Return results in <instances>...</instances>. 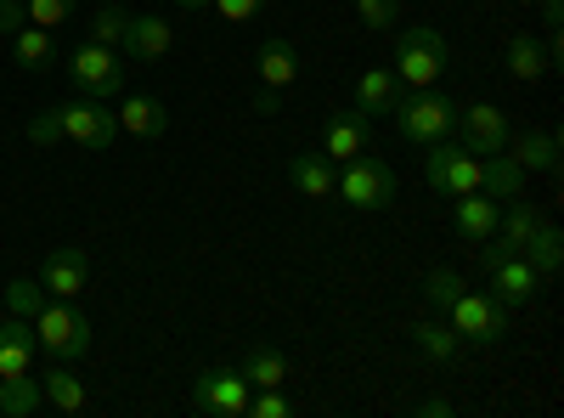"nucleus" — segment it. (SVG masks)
<instances>
[{"instance_id": "obj_1", "label": "nucleus", "mask_w": 564, "mask_h": 418, "mask_svg": "<svg viewBox=\"0 0 564 418\" xmlns=\"http://www.w3.org/2000/svg\"><path fill=\"white\" fill-rule=\"evenodd\" d=\"M395 130L406 136L412 148H435V142H446V136L457 130V103L441 97L435 85H423V90H412V97L395 103Z\"/></svg>"}, {"instance_id": "obj_2", "label": "nucleus", "mask_w": 564, "mask_h": 418, "mask_svg": "<svg viewBox=\"0 0 564 418\" xmlns=\"http://www.w3.org/2000/svg\"><path fill=\"white\" fill-rule=\"evenodd\" d=\"M34 345L52 362H79L90 351V322L74 300H45L34 317Z\"/></svg>"}, {"instance_id": "obj_3", "label": "nucleus", "mask_w": 564, "mask_h": 418, "mask_svg": "<svg viewBox=\"0 0 564 418\" xmlns=\"http://www.w3.org/2000/svg\"><path fill=\"white\" fill-rule=\"evenodd\" d=\"M334 193H345L356 210H390L395 193H401V181H395V170H390L379 153H356V159H345V170L334 175Z\"/></svg>"}, {"instance_id": "obj_4", "label": "nucleus", "mask_w": 564, "mask_h": 418, "mask_svg": "<svg viewBox=\"0 0 564 418\" xmlns=\"http://www.w3.org/2000/svg\"><path fill=\"white\" fill-rule=\"evenodd\" d=\"M446 63H452V45H446L441 29H423V23H417V29H406L401 45H395V79L412 85V90L435 85V79L446 74Z\"/></svg>"}, {"instance_id": "obj_5", "label": "nucleus", "mask_w": 564, "mask_h": 418, "mask_svg": "<svg viewBox=\"0 0 564 418\" xmlns=\"http://www.w3.org/2000/svg\"><path fill=\"white\" fill-rule=\"evenodd\" d=\"M423 181H430L435 193L446 199H463V193H480V159L468 153L463 142H435V148H423Z\"/></svg>"}, {"instance_id": "obj_6", "label": "nucleus", "mask_w": 564, "mask_h": 418, "mask_svg": "<svg viewBox=\"0 0 564 418\" xmlns=\"http://www.w3.org/2000/svg\"><path fill=\"white\" fill-rule=\"evenodd\" d=\"M446 322L457 329L463 345H497L508 334V306L497 294H475V289H463L446 311Z\"/></svg>"}, {"instance_id": "obj_7", "label": "nucleus", "mask_w": 564, "mask_h": 418, "mask_svg": "<svg viewBox=\"0 0 564 418\" xmlns=\"http://www.w3.org/2000/svg\"><path fill=\"white\" fill-rule=\"evenodd\" d=\"M68 79L85 90V97L113 103L119 90H124V63H119V52H113V45L85 40V45H74V57H68Z\"/></svg>"}, {"instance_id": "obj_8", "label": "nucleus", "mask_w": 564, "mask_h": 418, "mask_svg": "<svg viewBox=\"0 0 564 418\" xmlns=\"http://www.w3.org/2000/svg\"><path fill=\"white\" fill-rule=\"evenodd\" d=\"M193 407L204 418H249V379L238 367H204L193 379Z\"/></svg>"}, {"instance_id": "obj_9", "label": "nucleus", "mask_w": 564, "mask_h": 418, "mask_svg": "<svg viewBox=\"0 0 564 418\" xmlns=\"http://www.w3.org/2000/svg\"><path fill=\"white\" fill-rule=\"evenodd\" d=\"M113 136H119V119H113V108L108 103H68L63 108V142H79V148H90V153H102V148H113Z\"/></svg>"}, {"instance_id": "obj_10", "label": "nucleus", "mask_w": 564, "mask_h": 418, "mask_svg": "<svg viewBox=\"0 0 564 418\" xmlns=\"http://www.w3.org/2000/svg\"><path fill=\"white\" fill-rule=\"evenodd\" d=\"M457 142L468 148V153H475V159H486V153H502L508 148V114L497 108V103H468L463 114H457Z\"/></svg>"}, {"instance_id": "obj_11", "label": "nucleus", "mask_w": 564, "mask_h": 418, "mask_svg": "<svg viewBox=\"0 0 564 418\" xmlns=\"http://www.w3.org/2000/svg\"><path fill=\"white\" fill-rule=\"evenodd\" d=\"M90 283V260L79 244H63L40 260V289L52 294V300H79V289Z\"/></svg>"}, {"instance_id": "obj_12", "label": "nucleus", "mask_w": 564, "mask_h": 418, "mask_svg": "<svg viewBox=\"0 0 564 418\" xmlns=\"http://www.w3.org/2000/svg\"><path fill=\"white\" fill-rule=\"evenodd\" d=\"M175 45V29H170V18H148V12H130L124 18V40H119V52L130 57V63H159L164 52Z\"/></svg>"}, {"instance_id": "obj_13", "label": "nucleus", "mask_w": 564, "mask_h": 418, "mask_svg": "<svg viewBox=\"0 0 564 418\" xmlns=\"http://www.w3.org/2000/svg\"><path fill=\"white\" fill-rule=\"evenodd\" d=\"M367 142H372V119L361 108L334 114V119H327V130H322V153L327 159H356V153H367Z\"/></svg>"}, {"instance_id": "obj_14", "label": "nucleus", "mask_w": 564, "mask_h": 418, "mask_svg": "<svg viewBox=\"0 0 564 418\" xmlns=\"http://www.w3.org/2000/svg\"><path fill=\"white\" fill-rule=\"evenodd\" d=\"M34 374V322L29 317H0V379Z\"/></svg>"}, {"instance_id": "obj_15", "label": "nucleus", "mask_w": 564, "mask_h": 418, "mask_svg": "<svg viewBox=\"0 0 564 418\" xmlns=\"http://www.w3.org/2000/svg\"><path fill=\"white\" fill-rule=\"evenodd\" d=\"M406 97V85L395 79V68H367L361 79H356V108L367 114V119H379V114H395V103Z\"/></svg>"}, {"instance_id": "obj_16", "label": "nucleus", "mask_w": 564, "mask_h": 418, "mask_svg": "<svg viewBox=\"0 0 564 418\" xmlns=\"http://www.w3.org/2000/svg\"><path fill=\"white\" fill-rule=\"evenodd\" d=\"M486 277H491V294H497L502 306H525V300L536 294V283H542L536 266H531L525 255H508V260H502V266H491Z\"/></svg>"}, {"instance_id": "obj_17", "label": "nucleus", "mask_w": 564, "mask_h": 418, "mask_svg": "<svg viewBox=\"0 0 564 418\" xmlns=\"http://www.w3.org/2000/svg\"><path fill=\"white\" fill-rule=\"evenodd\" d=\"M113 119L124 136H141V142H153V136L170 130V108L159 97H124V108H113Z\"/></svg>"}, {"instance_id": "obj_18", "label": "nucleus", "mask_w": 564, "mask_h": 418, "mask_svg": "<svg viewBox=\"0 0 564 418\" xmlns=\"http://www.w3.org/2000/svg\"><path fill=\"white\" fill-rule=\"evenodd\" d=\"M508 148H513L508 159L520 164L525 175H531V170H542V175L558 170V136H553V130H520V136H508Z\"/></svg>"}, {"instance_id": "obj_19", "label": "nucleus", "mask_w": 564, "mask_h": 418, "mask_svg": "<svg viewBox=\"0 0 564 418\" xmlns=\"http://www.w3.org/2000/svg\"><path fill=\"white\" fill-rule=\"evenodd\" d=\"M452 226H457V238L486 244L491 232H497V199H486V193H463L457 210H452Z\"/></svg>"}, {"instance_id": "obj_20", "label": "nucleus", "mask_w": 564, "mask_h": 418, "mask_svg": "<svg viewBox=\"0 0 564 418\" xmlns=\"http://www.w3.org/2000/svg\"><path fill=\"white\" fill-rule=\"evenodd\" d=\"M238 374L249 379V390H271V385L289 379V356H282L276 345H265V340H254L243 351V362H238Z\"/></svg>"}, {"instance_id": "obj_21", "label": "nucleus", "mask_w": 564, "mask_h": 418, "mask_svg": "<svg viewBox=\"0 0 564 418\" xmlns=\"http://www.w3.org/2000/svg\"><path fill=\"white\" fill-rule=\"evenodd\" d=\"M289 181L305 199H334V159L327 153H294L289 159Z\"/></svg>"}, {"instance_id": "obj_22", "label": "nucleus", "mask_w": 564, "mask_h": 418, "mask_svg": "<svg viewBox=\"0 0 564 418\" xmlns=\"http://www.w3.org/2000/svg\"><path fill=\"white\" fill-rule=\"evenodd\" d=\"M480 193H486V199H520V193H525V170L508 159V148L480 159Z\"/></svg>"}, {"instance_id": "obj_23", "label": "nucleus", "mask_w": 564, "mask_h": 418, "mask_svg": "<svg viewBox=\"0 0 564 418\" xmlns=\"http://www.w3.org/2000/svg\"><path fill=\"white\" fill-rule=\"evenodd\" d=\"M406 340H412L423 356H430V362H452V356L463 351V340H457V329H452L446 317H423V322H412Z\"/></svg>"}, {"instance_id": "obj_24", "label": "nucleus", "mask_w": 564, "mask_h": 418, "mask_svg": "<svg viewBox=\"0 0 564 418\" xmlns=\"http://www.w3.org/2000/svg\"><path fill=\"white\" fill-rule=\"evenodd\" d=\"M254 68H260V85L265 90H282V85H294V74H300V52H294L289 40H265Z\"/></svg>"}, {"instance_id": "obj_25", "label": "nucleus", "mask_w": 564, "mask_h": 418, "mask_svg": "<svg viewBox=\"0 0 564 418\" xmlns=\"http://www.w3.org/2000/svg\"><path fill=\"white\" fill-rule=\"evenodd\" d=\"M40 407H45L40 374H12V379H0V418H34Z\"/></svg>"}, {"instance_id": "obj_26", "label": "nucleus", "mask_w": 564, "mask_h": 418, "mask_svg": "<svg viewBox=\"0 0 564 418\" xmlns=\"http://www.w3.org/2000/svg\"><path fill=\"white\" fill-rule=\"evenodd\" d=\"M40 390H45V401H52L57 412H85V385H79V374H74L68 362L45 367V374H40Z\"/></svg>"}, {"instance_id": "obj_27", "label": "nucleus", "mask_w": 564, "mask_h": 418, "mask_svg": "<svg viewBox=\"0 0 564 418\" xmlns=\"http://www.w3.org/2000/svg\"><path fill=\"white\" fill-rule=\"evenodd\" d=\"M12 57L29 68V74H40V68H52L57 63V45H52V29H34V23H23L18 34H12Z\"/></svg>"}, {"instance_id": "obj_28", "label": "nucleus", "mask_w": 564, "mask_h": 418, "mask_svg": "<svg viewBox=\"0 0 564 418\" xmlns=\"http://www.w3.org/2000/svg\"><path fill=\"white\" fill-rule=\"evenodd\" d=\"M520 255L536 266V277H553V271L564 266V238H558V226H547V221H542V226L531 232V238L520 244Z\"/></svg>"}, {"instance_id": "obj_29", "label": "nucleus", "mask_w": 564, "mask_h": 418, "mask_svg": "<svg viewBox=\"0 0 564 418\" xmlns=\"http://www.w3.org/2000/svg\"><path fill=\"white\" fill-rule=\"evenodd\" d=\"M508 74H513V79H542V74H547V52H542V40L513 34V40H508Z\"/></svg>"}, {"instance_id": "obj_30", "label": "nucleus", "mask_w": 564, "mask_h": 418, "mask_svg": "<svg viewBox=\"0 0 564 418\" xmlns=\"http://www.w3.org/2000/svg\"><path fill=\"white\" fill-rule=\"evenodd\" d=\"M45 300H52V294H45L34 277H12V283H7V311H12V317H29V322H34Z\"/></svg>"}, {"instance_id": "obj_31", "label": "nucleus", "mask_w": 564, "mask_h": 418, "mask_svg": "<svg viewBox=\"0 0 564 418\" xmlns=\"http://www.w3.org/2000/svg\"><path fill=\"white\" fill-rule=\"evenodd\" d=\"M423 294H430V306L446 317V311H452V300L463 294V277H457L452 266H435L430 277H423Z\"/></svg>"}, {"instance_id": "obj_32", "label": "nucleus", "mask_w": 564, "mask_h": 418, "mask_svg": "<svg viewBox=\"0 0 564 418\" xmlns=\"http://www.w3.org/2000/svg\"><path fill=\"white\" fill-rule=\"evenodd\" d=\"M79 12V0H23V18L34 23V29H57V23H68Z\"/></svg>"}, {"instance_id": "obj_33", "label": "nucleus", "mask_w": 564, "mask_h": 418, "mask_svg": "<svg viewBox=\"0 0 564 418\" xmlns=\"http://www.w3.org/2000/svg\"><path fill=\"white\" fill-rule=\"evenodd\" d=\"M124 7H97V12H90V40H97V45H113V52H119V40H124Z\"/></svg>"}, {"instance_id": "obj_34", "label": "nucleus", "mask_w": 564, "mask_h": 418, "mask_svg": "<svg viewBox=\"0 0 564 418\" xmlns=\"http://www.w3.org/2000/svg\"><path fill=\"white\" fill-rule=\"evenodd\" d=\"M29 142L34 148H63V108H40L29 119Z\"/></svg>"}, {"instance_id": "obj_35", "label": "nucleus", "mask_w": 564, "mask_h": 418, "mask_svg": "<svg viewBox=\"0 0 564 418\" xmlns=\"http://www.w3.org/2000/svg\"><path fill=\"white\" fill-rule=\"evenodd\" d=\"M294 412V401L282 396V385H271V390H249V418H289Z\"/></svg>"}, {"instance_id": "obj_36", "label": "nucleus", "mask_w": 564, "mask_h": 418, "mask_svg": "<svg viewBox=\"0 0 564 418\" xmlns=\"http://www.w3.org/2000/svg\"><path fill=\"white\" fill-rule=\"evenodd\" d=\"M356 18H361L367 29H390V23L401 18V0H356Z\"/></svg>"}, {"instance_id": "obj_37", "label": "nucleus", "mask_w": 564, "mask_h": 418, "mask_svg": "<svg viewBox=\"0 0 564 418\" xmlns=\"http://www.w3.org/2000/svg\"><path fill=\"white\" fill-rule=\"evenodd\" d=\"M209 7H215V12L226 18V23H249V18H254V12L265 7V0H209Z\"/></svg>"}, {"instance_id": "obj_38", "label": "nucleus", "mask_w": 564, "mask_h": 418, "mask_svg": "<svg viewBox=\"0 0 564 418\" xmlns=\"http://www.w3.org/2000/svg\"><path fill=\"white\" fill-rule=\"evenodd\" d=\"M29 18H23V0H0V34H18Z\"/></svg>"}, {"instance_id": "obj_39", "label": "nucleus", "mask_w": 564, "mask_h": 418, "mask_svg": "<svg viewBox=\"0 0 564 418\" xmlns=\"http://www.w3.org/2000/svg\"><path fill=\"white\" fill-rule=\"evenodd\" d=\"M417 412H423V418H446L452 401H446V396H430V401H417Z\"/></svg>"}, {"instance_id": "obj_40", "label": "nucleus", "mask_w": 564, "mask_h": 418, "mask_svg": "<svg viewBox=\"0 0 564 418\" xmlns=\"http://www.w3.org/2000/svg\"><path fill=\"white\" fill-rule=\"evenodd\" d=\"M564 23V7H558V0H542V29H558Z\"/></svg>"}, {"instance_id": "obj_41", "label": "nucleus", "mask_w": 564, "mask_h": 418, "mask_svg": "<svg viewBox=\"0 0 564 418\" xmlns=\"http://www.w3.org/2000/svg\"><path fill=\"white\" fill-rule=\"evenodd\" d=\"M254 108H260V114H276V108H282V103H276V90H265V85H260V97H254Z\"/></svg>"}, {"instance_id": "obj_42", "label": "nucleus", "mask_w": 564, "mask_h": 418, "mask_svg": "<svg viewBox=\"0 0 564 418\" xmlns=\"http://www.w3.org/2000/svg\"><path fill=\"white\" fill-rule=\"evenodd\" d=\"M175 7H181V12H204V7H209V0H175Z\"/></svg>"}]
</instances>
